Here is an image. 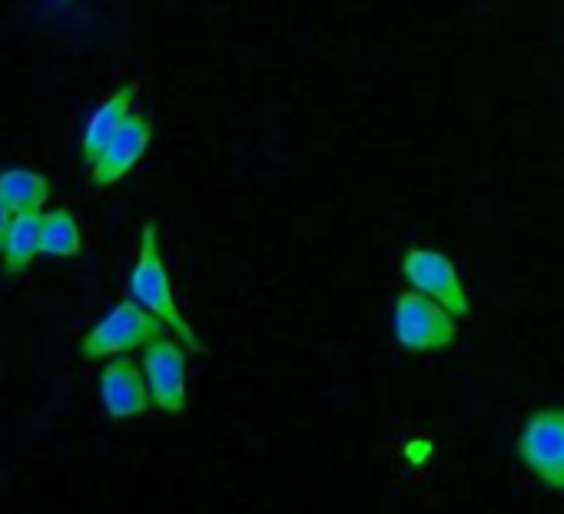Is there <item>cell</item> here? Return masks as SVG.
<instances>
[{"instance_id":"cell-1","label":"cell","mask_w":564,"mask_h":514,"mask_svg":"<svg viewBox=\"0 0 564 514\" xmlns=\"http://www.w3.org/2000/svg\"><path fill=\"white\" fill-rule=\"evenodd\" d=\"M127 289H130V299H137L147 313H153L189 352H196V356L206 352L203 339L196 336L193 322L183 316V309L176 303L173 280H170V270H166V260H163V245H160L156 222H143V229H140V245H137V260H133Z\"/></svg>"},{"instance_id":"cell-2","label":"cell","mask_w":564,"mask_h":514,"mask_svg":"<svg viewBox=\"0 0 564 514\" xmlns=\"http://www.w3.org/2000/svg\"><path fill=\"white\" fill-rule=\"evenodd\" d=\"M170 329L153 316L147 313L137 299H120L113 309H107L84 336H80V359L87 362H110V359H120V356H130L143 346H150L153 339L166 336Z\"/></svg>"},{"instance_id":"cell-3","label":"cell","mask_w":564,"mask_h":514,"mask_svg":"<svg viewBox=\"0 0 564 514\" xmlns=\"http://www.w3.org/2000/svg\"><path fill=\"white\" fill-rule=\"evenodd\" d=\"M392 336L405 352H442L458 339V322L435 299L405 289L392 303Z\"/></svg>"},{"instance_id":"cell-4","label":"cell","mask_w":564,"mask_h":514,"mask_svg":"<svg viewBox=\"0 0 564 514\" xmlns=\"http://www.w3.org/2000/svg\"><path fill=\"white\" fill-rule=\"evenodd\" d=\"M402 276H405L409 289L435 299L455 319L468 316L471 303H468L465 280H462L458 266L448 260L445 252H438L432 245H412V249H405V255H402Z\"/></svg>"},{"instance_id":"cell-5","label":"cell","mask_w":564,"mask_h":514,"mask_svg":"<svg viewBox=\"0 0 564 514\" xmlns=\"http://www.w3.org/2000/svg\"><path fill=\"white\" fill-rule=\"evenodd\" d=\"M518 461L551 488L564 458V408H534L524 415L514 438Z\"/></svg>"},{"instance_id":"cell-6","label":"cell","mask_w":564,"mask_h":514,"mask_svg":"<svg viewBox=\"0 0 564 514\" xmlns=\"http://www.w3.org/2000/svg\"><path fill=\"white\" fill-rule=\"evenodd\" d=\"M140 365L150 385L153 408L163 415L186 412V349L170 332L140 349Z\"/></svg>"},{"instance_id":"cell-7","label":"cell","mask_w":564,"mask_h":514,"mask_svg":"<svg viewBox=\"0 0 564 514\" xmlns=\"http://www.w3.org/2000/svg\"><path fill=\"white\" fill-rule=\"evenodd\" d=\"M97 395H100V408L113 422L140 418V415H147L153 408L143 365H137L127 356L104 362V369L97 375Z\"/></svg>"},{"instance_id":"cell-8","label":"cell","mask_w":564,"mask_h":514,"mask_svg":"<svg viewBox=\"0 0 564 514\" xmlns=\"http://www.w3.org/2000/svg\"><path fill=\"white\" fill-rule=\"evenodd\" d=\"M150 143H153V123L133 110L130 120L120 127V133L107 143V150L90 166V183L94 186H117L147 156Z\"/></svg>"},{"instance_id":"cell-9","label":"cell","mask_w":564,"mask_h":514,"mask_svg":"<svg viewBox=\"0 0 564 514\" xmlns=\"http://www.w3.org/2000/svg\"><path fill=\"white\" fill-rule=\"evenodd\" d=\"M137 97H140V84L130 80L123 87H117L87 120L84 127V140H80V156L87 163V169L97 163V156L107 150V143L120 133V127L130 120L133 107H137Z\"/></svg>"},{"instance_id":"cell-10","label":"cell","mask_w":564,"mask_h":514,"mask_svg":"<svg viewBox=\"0 0 564 514\" xmlns=\"http://www.w3.org/2000/svg\"><path fill=\"white\" fill-rule=\"evenodd\" d=\"M44 239V212H18L4 245H0V263H4V276H21L37 255Z\"/></svg>"},{"instance_id":"cell-11","label":"cell","mask_w":564,"mask_h":514,"mask_svg":"<svg viewBox=\"0 0 564 514\" xmlns=\"http://www.w3.org/2000/svg\"><path fill=\"white\" fill-rule=\"evenodd\" d=\"M0 199L14 212H44L51 199V179L28 166H8L0 169Z\"/></svg>"},{"instance_id":"cell-12","label":"cell","mask_w":564,"mask_h":514,"mask_svg":"<svg viewBox=\"0 0 564 514\" xmlns=\"http://www.w3.org/2000/svg\"><path fill=\"white\" fill-rule=\"evenodd\" d=\"M84 249V232L80 222L70 209H44V239H41V255L51 260H74Z\"/></svg>"},{"instance_id":"cell-13","label":"cell","mask_w":564,"mask_h":514,"mask_svg":"<svg viewBox=\"0 0 564 514\" xmlns=\"http://www.w3.org/2000/svg\"><path fill=\"white\" fill-rule=\"evenodd\" d=\"M14 216H18V212H14L4 199H0V245H4V236H8V229H11Z\"/></svg>"},{"instance_id":"cell-14","label":"cell","mask_w":564,"mask_h":514,"mask_svg":"<svg viewBox=\"0 0 564 514\" xmlns=\"http://www.w3.org/2000/svg\"><path fill=\"white\" fill-rule=\"evenodd\" d=\"M551 488H554V491H564V458H561V468H557V478H554Z\"/></svg>"}]
</instances>
